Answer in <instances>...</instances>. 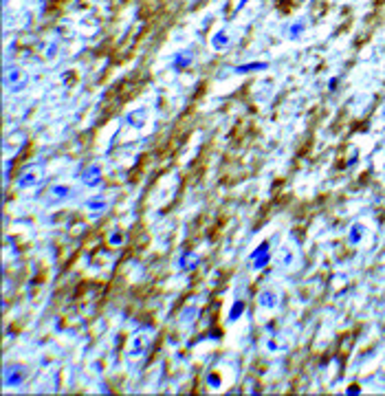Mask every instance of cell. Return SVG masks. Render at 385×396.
Listing matches in <instances>:
<instances>
[{"label":"cell","mask_w":385,"mask_h":396,"mask_svg":"<svg viewBox=\"0 0 385 396\" xmlns=\"http://www.w3.org/2000/svg\"><path fill=\"white\" fill-rule=\"evenodd\" d=\"M75 196V189L71 185H64V183H57V185H51V189L46 191L44 196V205L46 207H55V205H62L66 201Z\"/></svg>","instance_id":"1"},{"label":"cell","mask_w":385,"mask_h":396,"mask_svg":"<svg viewBox=\"0 0 385 396\" xmlns=\"http://www.w3.org/2000/svg\"><path fill=\"white\" fill-rule=\"evenodd\" d=\"M3 82H5V86L9 90L18 92V90H24L26 88V84H29V77H26V73L20 69V66H7Z\"/></svg>","instance_id":"2"},{"label":"cell","mask_w":385,"mask_h":396,"mask_svg":"<svg viewBox=\"0 0 385 396\" xmlns=\"http://www.w3.org/2000/svg\"><path fill=\"white\" fill-rule=\"evenodd\" d=\"M40 183H42V168H40V165H29V168H24L16 181L20 189H33V187H38Z\"/></svg>","instance_id":"3"},{"label":"cell","mask_w":385,"mask_h":396,"mask_svg":"<svg viewBox=\"0 0 385 396\" xmlns=\"http://www.w3.org/2000/svg\"><path fill=\"white\" fill-rule=\"evenodd\" d=\"M24 381H26V368H22V366H5V370H3L5 387H20Z\"/></svg>","instance_id":"4"},{"label":"cell","mask_w":385,"mask_h":396,"mask_svg":"<svg viewBox=\"0 0 385 396\" xmlns=\"http://www.w3.org/2000/svg\"><path fill=\"white\" fill-rule=\"evenodd\" d=\"M102 181H104V172H102V168H99L97 163H92V165H88V168L84 170V174H82L84 187L95 189V187H99V185H102Z\"/></svg>","instance_id":"5"},{"label":"cell","mask_w":385,"mask_h":396,"mask_svg":"<svg viewBox=\"0 0 385 396\" xmlns=\"http://www.w3.org/2000/svg\"><path fill=\"white\" fill-rule=\"evenodd\" d=\"M125 123L130 125V128H143L145 121H148V108H137V110H130L128 115H125L123 119Z\"/></svg>","instance_id":"6"},{"label":"cell","mask_w":385,"mask_h":396,"mask_svg":"<svg viewBox=\"0 0 385 396\" xmlns=\"http://www.w3.org/2000/svg\"><path fill=\"white\" fill-rule=\"evenodd\" d=\"M198 262H201V255L194 253V251H183L181 257H178V269L181 271H191L198 267Z\"/></svg>","instance_id":"7"},{"label":"cell","mask_w":385,"mask_h":396,"mask_svg":"<svg viewBox=\"0 0 385 396\" xmlns=\"http://www.w3.org/2000/svg\"><path fill=\"white\" fill-rule=\"evenodd\" d=\"M191 62H194V53L191 51H178V53H174V62H172V66H174V71H185L187 66H191Z\"/></svg>","instance_id":"8"},{"label":"cell","mask_w":385,"mask_h":396,"mask_svg":"<svg viewBox=\"0 0 385 396\" xmlns=\"http://www.w3.org/2000/svg\"><path fill=\"white\" fill-rule=\"evenodd\" d=\"M258 304L267 310H273V308H277V304H280V297H277V293H273V290H262V293L258 295Z\"/></svg>","instance_id":"9"},{"label":"cell","mask_w":385,"mask_h":396,"mask_svg":"<svg viewBox=\"0 0 385 396\" xmlns=\"http://www.w3.org/2000/svg\"><path fill=\"white\" fill-rule=\"evenodd\" d=\"M306 26H308L306 18L295 20L293 24H288V26H286V38H288V40H297V38H302V36H304V31H306Z\"/></svg>","instance_id":"10"},{"label":"cell","mask_w":385,"mask_h":396,"mask_svg":"<svg viewBox=\"0 0 385 396\" xmlns=\"http://www.w3.org/2000/svg\"><path fill=\"white\" fill-rule=\"evenodd\" d=\"M231 46V38L227 36V31H216L214 36H211V49L216 51H224Z\"/></svg>","instance_id":"11"},{"label":"cell","mask_w":385,"mask_h":396,"mask_svg":"<svg viewBox=\"0 0 385 396\" xmlns=\"http://www.w3.org/2000/svg\"><path fill=\"white\" fill-rule=\"evenodd\" d=\"M145 348H148V339H145L143 335H139V337L132 339V348H130L128 356H130V359H137V356H141L145 352Z\"/></svg>","instance_id":"12"},{"label":"cell","mask_w":385,"mask_h":396,"mask_svg":"<svg viewBox=\"0 0 385 396\" xmlns=\"http://www.w3.org/2000/svg\"><path fill=\"white\" fill-rule=\"evenodd\" d=\"M267 69H269L267 62H249V64L236 66L234 73H236V75H244V73H258V71H267Z\"/></svg>","instance_id":"13"},{"label":"cell","mask_w":385,"mask_h":396,"mask_svg":"<svg viewBox=\"0 0 385 396\" xmlns=\"http://www.w3.org/2000/svg\"><path fill=\"white\" fill-rule=\"evenodd\" d=\"M86 209H90V211H95V214H99V211H106V207H108V203L104 201V196H90V198H86Z\"/></svg>","instance_id":"14"},{"label":"cell","mask_w":385,"mask_h":396,"mask_svg":"<svg viewBox=\"0 0 385 396\" xmlns=\"http://www.w3.org/2000/svg\"><path fill=\"white\" fill-rule=\"evenodd\" d=\"M363 236H366V227L363 224H352V229H350V234H348V242L352 244V247H357L361 240H363Z\"/></svg>","instance_id":"15"},{"label":"cell","mask_w":385,"mask_h":396,"mask_svg":"<svg viewBox=\"0 0 385 396\" xmlns=\"http://www.w3.org/2000/svg\"><path fill=\"white\" fill-rule=\"evenodd\" d=\"M244 308H247V304H244L242 300H236L234 302V306H231V310H229V323H234V321H238L240 317L244 315Z\"/></svg>","instance_id":"16"},{"label":"cell","mask_w":385,"mask_h":396,"mask_svg":"<svg viewBox=\"0 0 385 396\" xmlns=\"http://www.w3.org/2000/svg\"><path fill=\"white\" fill-rule=\"evenodd\" d=\"M269 262H271V251H267V253L253 257V260H251V269H253V271H260V269L267 267Z\"/></svg>","instance_id":"17"},{"label":"cell","mask_w":385,"mask_h":396,"mask_svg":"<svg viewBox=\"0 0 385 396\" xmlns=\"http://www.w3.org/2000/svg\"><path fill=\"white\" fill-rule=\"evenodd\" d=\"M280 262H282V267H291V264H295V253H293V249H291V247H284V249H282Z\"/></svg>","instance_id":"18"},{"label":"cell","mask_w":385,"mask_h":396,"mask_svg":"<svg viewBox=\"0 0 385 396\" xmlns=\"http://www.w3.org/2000/svg\"><path fill=\"white\" fill-rule=\"evenodd\" d=\"M196 315H198V308L196 306H187V308H183V313H181V321L189 323V321L196 319Z\"/></svg>","instance_id":"19"},{"label":"cell","mask_w":385,"mask_h":396,"mask_svg":"<svg viewBox=\"0 0 385 396\" xmlns=\"http://www.w3.org/2000/svg\"><path fill=\"white\" fill-rule=\"evenodd\" d=\"M269 249H271V242H269V240H264V242L260 244V247H258V249L253 251V253H251V255H249V260H253V257H258V255H262V253H267V251H269Z\"/></svg>","instance_id":"20"},{"label":"cell","mask_w":385,"mask_h":396,"mask_svg":"<svg viewBox=\"0 0 385 396\" xmlns=\"http://www.w3.org/2000/svg\"><path fill=\"white\" fill-rule=\"evenodd\" d=\"M123 242V234L121 231H112V236H110V244L112 247H117V244H121Z\"/></svg>","instance_id":"21"},{"label":"cell","mask_w":385,"mask_h":396,"mask_svg":"<svg viewBox=\"0 0 385 396\" xmlns=\"http://www.w3.org/2000/svg\"><path fill=\"white\" fill-rule=\"evenodd\" d=\"M207 383H209L211 387H220V376H218V374H209L207 376Z\"/></svg>","instance_id":"22"},{"label":"cell","mask_w":385,"mask_h":396,"mask_svg":"<svg viewBox=\"0 0 385 396\" xmlns=\"http://www.w3.org/2000/svg\"><path fill=\"white\" fill-rule=\"evenodd\" d=\"M346 394H355V396H357V394H361V389L357 387V385H352V387H348V389H346Z\"/></svg>","instance_id":"23"},{"label":"cell","mask_w":385,"mask_h":396,"mask_svg":"<svg viewBox=\"0 0 385 396\" xmlns=\"http://www.w3.org/2000/svg\"><path fill=\"white\" fill-rule=\"evenodd\" d=\"M337 84H339V79H337V77H335V79H330V82H328V88H330V90H335V88H337Z\"/></svg>","instance_id":"24"},{"label":"cell","mask_w":385,"mask_h":396,"mask_svg":"<svg viewBox=\"0 0 385 396\" xmlns=\"http://www.w3.org/2000/svg\"><path fill=\"white\" fill-rule=\"evenodd\" d=\"M247 3H249V0H240V3H238V7H236V11H240V9H242V7H244V5H247Z\"/></svg>","instance_id":"25"}]
</instances>
